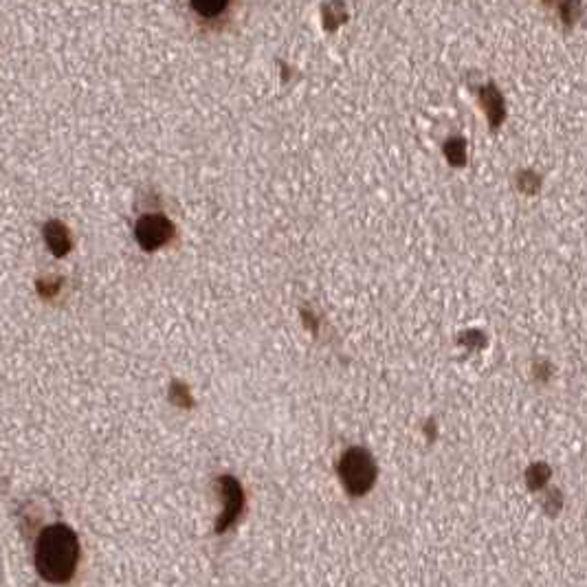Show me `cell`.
Segmentation results:
<instances>
[{
	"label": "cell",
	"mask_w": 587,
	"mask_h": 587,
	"mask_svg": "<svg viewBox=\"0 0 587 587\" xmlns=\"http://www.w3.org/2000/svg\"><path fill=\"white\" fill-rule=\"evenodd\" d=\"M77 557H80L77 539L67 526H51L36 543V567L51 583H62L71 579Z\"/></svg>",
	"instance_id": "cell-1"
},
{
	"label": "cell",
	"mask_w": 587,
	"mask_h": 587,
	"mask_svg": "<svg viewBox=\"0 0 587 587\" xmlns=\"http://www.w3.org/2000/svg\"><path fill=\"white\" fill-rule=\"evenodd\" d=\"M135 235L146 251H156L174 238V225L163 214H143L137 220Z\"/></svg>",
	"instance_id": "cell-2"
},
{
	"label": "cell",
	"mask_w": 587,
	"mask_h": 587,
	"mask_svg": "<svg viewBox=\"0 0 587 587\" xmlns=\"http://www.w3.org/2000/svg\"><path fill=\"white\" fill-rule=\"evenodd\" d=\"M341 478L353 493L368 491L374 480V464L368 453L357 449L345 453L341 460Z\"/></svg>",
	"instance_id": "cell-3"
},
{
	"label": "cell",
	"mask_w": 587,
	"mask_h": 587,
	"mask_svg": "<svg viewBox=\"0 0 587 587\" xmlns=\"http://www.w3.org/2000/svg\"><path fill=\"white\" fill-rule=\"evenodd\" d=\"M44 240H46V247H49V251L55 253V256H67V253L71 251V234H68L67 226H64L62 223H58V220H51V223H46Z\"/></svg>",
	"instance_id": "cell-4"
},
{
	"label": "cell",
	"mask_w": 587,
	"mask_h": 587,
	"mask_svg": "<svg viewBox=\"0 0 587 587\" xmlns=\"http://www.w3.org/2000/svg\"><path fill=\"white\" fill-rule=\"evenodd\" d=\"M231 0H189V9L202 22H216L229 12Z\"/></svg>",
	"instance_id": "cell-5"
},
{
	"label": "cell",
	"mask_w": 587,
	"mask_h": 587,
	"mask_svg": "<svg viewBox=\"0 0 587 587\" xmlns=\"http://www.w3.org/2000/svg\"><path fill=\"white\" fill-rule=\"evenodd\" d=\"M482 101L487 104V113L493 126H497L502 122V97H499V92L493 91V86H488V89L482 91Z\"/></svg>",
	"instance_id": "cell-6"
},
{
	"label": "cell",
	"mask_w": 587,
	"mask_h": 587,
	"mask_svg": "<svg viewBox=\"0 0 587 587\" xmlns=\"http://www.w3.org/2000/svg\"><path fill=\"white\" fill-rule=\"evenodd\" d=\"M445 152L453 165H462L466 161V150H464V141H462V139H451V141H447Z\"/></svg>",
	"instance_id": "cell-7"
},
{
	"label": "cell",
	"mask_w": 587,
	"mask_h": 587,
	"mask_svg": "<svg viewBox=\"0 0 587 587\" xmlns=\"http://www.w3.org/2000/svg\"><path fill=\"white\" fill-rule=\"evenodd\" d=\"M561 13H563V18H566L567 22L575 20L576 13H579V0H567V3L563 4Z\"/></svg>",
	"instance_id": "cell-8"
}]
</instances>
